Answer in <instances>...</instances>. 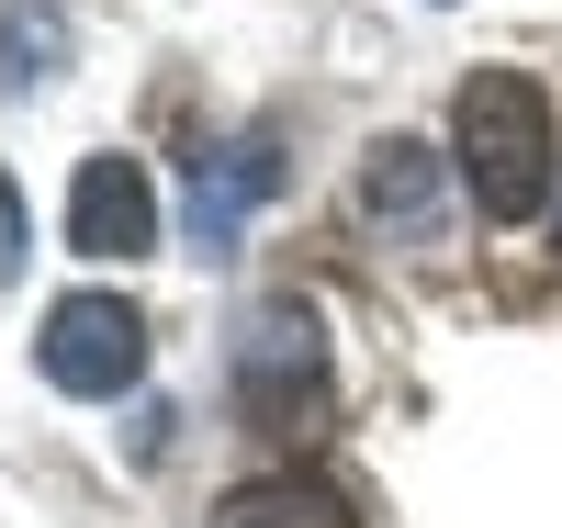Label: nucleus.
Returning a JSON list of instances; mask_svg holds the SVG:
<instances>
[{
    "mask_svg": "<svg viewBox=\"0 0 562 528\" xmlns=\"http://www.w3.org/2000/svg\"><path fill=\"white\" fill-rule=\"evenodd\" d=\"M214 528H360V495L338 472H259L214 506Z\"/></svg>",
    "mask_w": 562,
    "mask_h": 528,
    "instance_id": "5",
    "label": "nucleus"
},
{
    "mask_svg": "<svg viewBox=\"0 0 562 528\" xmlns=\"http://www.w3.org/2000/svg\"><path fill=\"white\" fill-rule=\"evenodd\" d=\"M281 191V158L259 147H214V158H192V248L203 259H237V236H248V214Z\"/></svg>",
    "mask_w": 562,
    "mask_h": 528,
    "instance_id": "4",
    "label": "nucleus"
},
{
    "mask_svg": "<svg viewBox=\"0 0 562 528\" xmlns=\"http://www.w3.org/2000/svg\"><path fill=\"white\" fill-rule=\"evenodd\" d=\"M0 236H12V259H0V270L23 281V259H34V214H23V180H0Z\"/></svg>",
    "mask_w": 562,
    "mask_h": 528,
    "instance_id": "8",
    "label": "nucleus"
},
{
    "mask_svg": "<svg viewBox=\"0 0 562 528\" xmlns=\"http://www.w3.org/2000/svg\"><path fill=\"white\" fill-rule=\"evenodd\" d=\"M68 248H79V259H147V248H158V191H147L135 158H79Z\"/></svg>",
    "mask_w": 562,
    "mask_h": 528,
    "instance_id": "3",
    "label": "nucleus"
},
{
    "mask_svg": "<svg viewBox=\"0 0 562 528\" xmlns=\"http://www.w3.org/2000/svg\"><path fill=\"white\" fill-rule=\"evenodd\" d=\"M45 382L57 394H90V405H113L135 371H147V315H135L124 293H68V304H45V338H34Z\"/></svg>",
    "mask_w": 562,
    "mask_h": 528,
    "instance_id": "2",
    "label": "nucleus"
},
{
    "mask_svg": "<svg viewBox=\"0 0 562 528\" xmlns=\"http://www.w3.org/2000/svg\"><path fill=\"white\" fill-rule=\"evenodd\" d=\"M12 90H34V79H57V57H68V23L57 12H12Z\"/></svg>",
    "mask_w": 562,
    "mask_h": 528,
    "instance_id": "7",
    "label": "nucleus"
},
{
    "mask_svg": "<svg viewBox=\"0 0 562 528\" xmlns=\"http://www.w3.org/2000/svg\"><path fill=\"white\" fill-rule=\"evenodd\" d=\"M360 203L394 214V225H428V203H439V158L416 147V135H383V147H371V169H360Z\"/></svg>",
    "mask_w": 562,
    "mask_h": 528,
    "instance_id": "6",
    "label": "nucleus"
},
{
    "mask_svg": "<svg viewBox=\"0 0 562 528\" xmlns=\"http://www.w3.org/2000/svg\"><path fill=\"white\" fill-rule=\"evenodd\" d=\"M450 147H461V180L495 225H529L540 191H551V102L529 68H473L450 102Z\"/></svg>",
    "mask_w": 562,
    "mask_h": 528,
    "instance_id": "1",
    "label": "nucleus"
}]
</instances>
